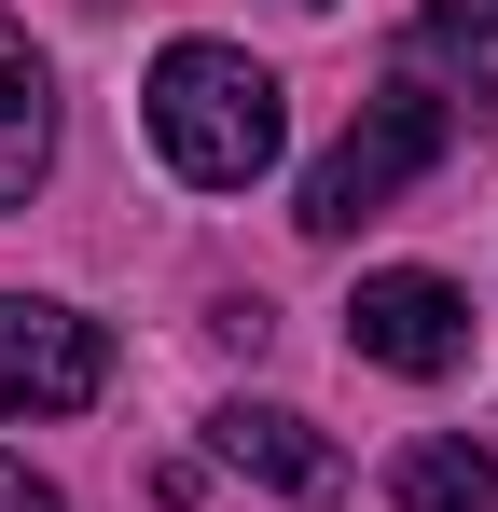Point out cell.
I'll use <instances>...</instances> for the list:
<instances>
[{
    "label": "cell",
    "mask_w": 498,
    "mask_h": 512,
    "mask_svg": "<svg viewBox=\"0 0 498 512\" xmlns=\"http://www.w3.org/2000/svg\"><path fill=\"white\" fill-rule=\"evenodd\" d=\"M388 499H402V512H498V457H485V443H402Z\"/></svg>",
    "instance_id": "cell-7"
},
{
    "label": "cell",
    "mask_w": 498,
    "mask_h": 512,
    "mask_svg": "<svg viewBox=\"0 0 498 512\" xmlns=\"http://www.w3.org/2000/svg\"><path fill=\"white\" fill-rule=\"evenodd\" d=\"M139 125H153V153L194 180V194H249V180L277 167V139H291L277 70L236 56V42H166L153 84H139Z\"/></svg>",
    "instance_id": "cell-1"
},
{
    "label": "cell",
    "mask_w": 498,
    "mask_h": 512,
    "mask_svg": "<svg viewBox=\"0 0 498 512\" xmlns=\"http://www.w3.org/2000/svg\"><path fill=\"white\" fill-rule=\"evenodd\" d=\"M208 443H222L236 471H263V485H291V499H332V485H346V457H332L291 402H222V416H208Z\"/></svg>",
    "instance_id": "cell-5"
},
{
    "label": "cell",
    "mask_w": 498,
    "mask_h": 512,
    "mask_svg": "<svg viewBox=\"0 0 498 512\" xmlns=\"http://www.w3.org/2000/svg\"><path fill=\"white\" fill-rule=\"evenodd\" d=\"M111 388V333L70 305H0V416H83Z\"/></svg>",
    "instance_id": "cell-3"
},
{
    "label": "cell",
    "mask_w": 498,
    "mask_h": 512,
    "mask_svg": "<svg viewBox=\"0 0 498 512\" xmlns=\"http://www.w3.org/2000/svg\"><path fill=\"white\" fill-rule=\"evenodd\" d=\"M443 28H471V42H498V0H429Z\"/></svg>",
    "instance_id": "cell-9"
},
{
    "label": "cell",
    "mask_w": 498,
    "mask_h": 512,
    "mask_svg": "<svg viewBox=\"0 0 498 512\" xmlns=\"http://www.w3.org/2000/svg\"><path fill=\"white\" fill-rule=\"evenodd\" d=\"M346 346H360V360H388V374H457V360H471V305H457L443 277L388 263V277H360V305H346Z\"/></svg>",
    "instance_id": "cell-4"
},
{
    "label": "cell",
    "mask_w": 498,
    "mask_h": 512,
    "mask_svg": "<svg viewBox=\"0 0 498 512\" xmlns=\"http://www.w3.org/2000/svg\"><path fill=\"white\" fill-rule=\"evenodd\" d=\"M0 512H56V485H42V471H14V457H0Z\"/></svg>",
    "instance_id": "cell-8"
},
{
    "label": "cell",
    "mask_w": 498,
    "mask_h": 512,
    "mask_svg": "<svg viewBox=\"0 0 498 512\" xmlns=\"http://www.w3.org/2000/svg\"><path fill=\"white\" fill-rule=\"evenodd\" d=\"M42 167H56V70H42L28 28L0 14V208H14Z\"/></svg>",
    "instance_id": "cell-6"
},
{
    "label": "cell",
    "mask_w": 498,
    "mask_h": 512,
    "mask_svg": "<svg viewBox=\"0 0 498 512\" xmlns=\"http://www.w3.org/2000/svg\"><path fill=\"white\" fill-rule=\"evenodd\" d=\"M471 139V97L429 84V70H388V97H360V125L305 167V236H360L402 180H429L443 153Z\"/></svg>",
    "instance_id": "cell-2"
}]
</instances>
